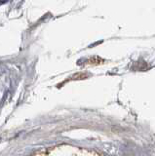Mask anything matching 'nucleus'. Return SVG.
Segmentation results:
<instances>
[{"label": "nucleus", "mask_w": 155, "mask_h": 156, "mask_svg": "<svg viewBox=\"0 0 155 156\" xmlns=\"http://www.w3.org/2000/svg\"><path fill=\"white\" fill-rule=\"evenodd\" d=\"M103 62H104V60H101V58L99 57H94V58H90V63H92V65H99V63Z\"/></svg>", "instance_id": "1"}]
</instances>
